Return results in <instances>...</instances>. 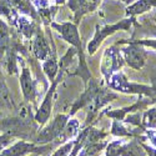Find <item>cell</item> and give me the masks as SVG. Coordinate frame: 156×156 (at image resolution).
<instances>
[{"mask_svg":"<svg viewBox=\"0 0 156 156\" xmlns=\"http://www.w3.org/2000/svg\"><path fill=\"white\" fill-rule=\"evenodd\" d=\"M105 146L102 142H93V144H87L83 150L80 151L79 156H99L100 151Z\"/></svg>","mask_w":156,"mask_h":156,"instance_id":"ba28073f","label":"cell"},{"mask_svg":"<svg viewBox=\"0 0 156 156\" xmlns=\"http://www.w3.org/2000/svg\"><path fill=\"white\" fill-rule=\"evenodd\" d=\"M66 119H68L66 116L59 115L46 129H44L43 131L37 135L36 141L40 142V144H45V142H49L51 140H54L55 137H58L64 131L65 124H66Z\"/></svg>","mask_w":156,"mask_h":156,"instance_id":"6da1fadb","label":"cell"},{"mask_svg":"<svg viewBox=\"0 0 156 156\" xmlns=\"http://www.w3.org/2000/svg\"><path fill=\"white\" fill-rule=\"evenodd\" d=\"M55 86H56V83L53 84V86H51V89H50V91L45 96V99H44V101L41 104L40 109H39V111L35 115V120L39 124L46 122V120L49 119V116H50V112H51V98H53V93H54Z\"/></svg>","mask_w":156,"mask_h":156,"instance_id":"277c9868","label":"cell"},{"mask_svg":"<svg viewBox=\"0 0 156 156\" xmlns=\"http://www.w3.org/2000/svg\"><path fill=\"white\" fill-rule=\"evenodd\" d=\"M59 31H61L64 39L66 41H69L70 44H73L74 46H76L77 49H81V45H80V37H79V34H77V30L74 25L71 24H65V25H61V27H58Z\"/></svg>","mask_w":156,"mask_h":156,"instance_id":"8992f818","label":"cell"},{"mask_svg":"<svg viewBox=\"0 0 156 156\" xmlns=\"http://www.w3.org/2000/svg\"><path fill=\"white\" fill-rule=\"evenodd\" d=\"M41 149L43 147H37L34 144H30V142L19 141V142H15L14 145L4 149L0 152V156H25L28 154L39 152V151H41Z\"/></svg>","mask_w":156,"mask_h":156,"instance_id":"7a4b0ae2","label":"cell"},{"mask_svg":"<svg viewBox=\"0 0 156 156\" xmlns=\"http://www.w3.org/2000/svg\"><path fill=\"white\" fill-rule=\"evenodd\" d=\"M20 86L23 90V94L27 100H33L35 96V86H34V81L30 74V70L27 68H23L21 75H20Z\"/></svg>","mask_w":156,"mask_h":156,"instance_id":"3957f363","label":"cell"},{"mask_svg":"<svg viewBox=\"0 0 156 156\" xmlns=\"http://www.w3.org/2000/svg\"><path fill=\"white\" fill-rule=\"evenodd\" d=\"M12 137L14 136H12L11 134H9V133H4V134L0 135V152H2L4 149H6L8 146H10Z\"/></svg>","mask_w":156,"mask_h":156,"instance_id":"30bf717a","label":"cell"},{"mask_svg":"<svg viewBox=\"0 0 156 156\" xmlns=\"http://www.w3.org/2000/svg\"><path fill=\"white\" fill-rule=\"evenodd\" d=\"M44 71H45V74L49 76L50 80L54 79V76H55V74H56V71H58V64L55 62L54 59H51V60L49 59V60L44 64Z\"/></svg>","mask_w":156,"mask_h":156,"instance_id":"9c48e42d","label":"cell"},{"mask_svg":"<svg viewBox=\"0 0 156 156\" xmlns=\"http://www.w3.org/2000/svg\"><path fill=\"white\" fill-rule=\"evenodd\" d=\"M125 58H126V61L129 62L130 66H133L135 69H140L144 64V60H145V56H144V51L139 48H135V46H131V48H127L125 49Z\"/></svg>","mask_w":156,"mask_h":156,"instance_id":"5b68a950","label":"cell"},{"mask_svg":"<svg viewBox=\"0 0 156 156\" xmlns=\"http://www.w3.org/2000/svg\"><path fill=\"white\" fill-rule=\"evenodd\" d=\"M34 51L37 56V59L44 60L49 54V45L43 35H37L34 41Z\"/></svg>","mask_w":156,"mask_h":156,"instance_id":"52a82bcc","label":"cell"},{"mask_svg":"<svg viewBox=\"0 0 156 156\" xmlns=\"http://www.w3.org/2000/svg\"><path fill=\"white\" fill-rule=\"evenodd\" d=\"M73 147H74V142H69V144L64 145L62 147H60L59 150H56V152L53 156H68L71 152Z\"/></svg>","mask_w":156,"mask_h":156,"instance_id":"8fae6325","label":"cell"}]
</instances>
